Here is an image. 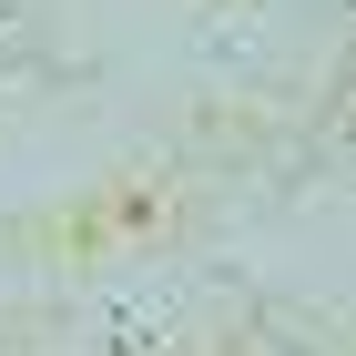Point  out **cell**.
I'll return each mask as SVG.
<instances>
[{"instance_id": "3", "label": "cell", "mask_w": 356, "mask_h": 356, "mask_svg": "<svg viewBox=\"0 0 356 356\" xmlns=\"http://www.w3.org/2000/svg\"><path fill=\"white\" fill-rule=\"evenodd\" d=\"M10 31H21V0H0V41H10Z\"/></svg>"}, {"instance_id": "2", "label": "cell", "mask_w": 356, "mask_h": 356, "mask_svg": "<svg viewBox=\"0 0 356 356\" xmlns=\"http://www.w3.org/2000/svg\"><path fill=\"white\" fill-rule=\"evenodd\" d=\"M254 133H265V112H254L245 92H204V102H193V143H214V153H245Z\"/></svg>"}, {"instance_id": "1", "label": "cell", "mask_w": 356, "mask_h": 356, "mask_svg": "<svg viewBox=\"0 0 356 356\" xmlns=\"http://www.w3.org/2000/svg\"><path fill=\"white\" fill-rule=\"evenodd\" d=\"M102 214H112V234H163V224L184 214V184H173V163H133L122 184L102 193Z\"/></svg>"}]
</instances>
